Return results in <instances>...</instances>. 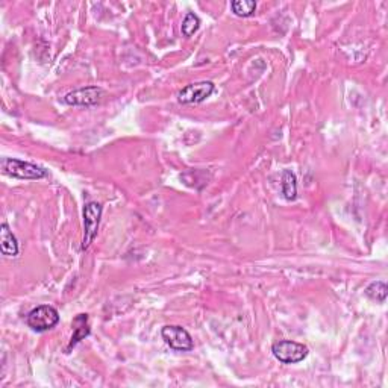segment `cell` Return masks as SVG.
Here are the masks:
<instances>
[{
  "mask_svg": "<svg viewBox=\"0 0 388 388\" xmlns=\"http://www.w3.org/2000/svg\"><path fill=\"white\" fill-rule=\"evenodd\" d=\"M2 172L8 176L17 177V179H28V181L43 179V177L48 176V172L43 167H40V165L28 162V161L16 160V158H4Z\"/></svg>",
  "mask_w": 388,
  "mask_h": 388,
  "instance_id": "1",
  "label": "cell"
},
{
  "mask_svg": "<svg viewBox=\"0 0 388 388\" xmlns=\"http://www.w3.org/2000/svg\"><path fill=\"white\" fill-rule=\"evenodd\" d=\"M28 326L35 332H46L60 323V313L50 305H40L28 314Z\"/></svg>",
  "mask_w": 388,
  "mask_h": 388,
  "instance_id": "2",
  "label": "cell"
},
{
  "mask_svg": "<svg viewBox=\"0 0 388 388\" xmlns=\"http://www.w3.org/2000/svg\"><path fill=\"white\" fill-rule=\"evenodd\" d=\"M272 352L275 358L284 362V364H297L304 361L308 357V348L302 343L292 341V340H282L275 343L272 346Z\"/></svg>",
  "mask_w": 388,
  "mask_h": 388,
  "instance_id": "3",
  "label": "cell"
},
{
  "mask_svg": "<svg viewBox=\"0 0 388 388\" xmlns=\"http://www.w3.org/2000/svg\"><path fill=\"white\" fill-rule=\"evenodd\" d=\"M102 217V205L97 202H88L84 208V240H82V250H85L92 245L93 240L97 235L99 225H101Z\"/></svg>",
  "mask_w": 388,
  "mask_h": 388,
  "instance_id": "4",
  "label": "cell"
},
{
  "mask_svg": "<svg viewBox=\"0 0 388 388\" xmlns=\"http://www.w3.org/2000/svg\"><path fill=\"white\" fill-rule=\"evenodd\" d=\"M216 92V85L209 81H201L187 85L177 94V101L184 105L190 104H202L204 101Z\"/></svg>",
  "mask_w": 388,
  "mask_h": 388,
  "instance_id": "5",
  "label": "cell"
},
{
  "mask_svg": "<svg viewBox=\"0 0 388 388\" xmlns=\"http://www.w3.org/2000/svg\"><path fill=\"white\" fill-rule=\"evenodd\" d=\"M161 336L164 341L174 350L188 352V350H193L194 348L192 336L188 334V331L184 329L182 326H176V325L164 326L161 331Z\"/></svg>",
  "mask_w": 388,
  "mask_h": 388,
  "instance_id": "6",
  "label": "cell"
},
{
  "mask_svg": "<svg viewBox=\"0 0 388 388\" xmlns=\"http://www.w3.org/2000/svg\"><path fill=\"white\" fill-rule=\"evenodd\" d=\"M105 92L99 87H84L64 96V104L72 106H93L102 101Z\"/></svg>",
  "mask_w": 388,
  "mask_h": 388,
  "instance_id": "7",
  "label": "cell"
},
{
  "mask_svg": "<svg viewBox=\"0 0 388 388\" xmlns=\"http://www.w3.org/2000/svg\"><path fill=\"white\" fill-rule=\"evenodd\" d=\"M0 250L5 257H17L18 241L6 223L0 226Z\"/></svg>",
  "mask_w": 388,
  "mask_h": 388,
  "instance_id": "8",
  "label": "cell"
},
{
  "mask_svg": "<svg viewBox=\"0 0 388 388\" xmlns=\"http://www.w3.org/2000/svg\"><path fill=\"white\" fill-rule=\"evenodd\" d=\"M87 336H90V325H88V314H79L73 320V336L70 338V345L67 348V352L72 350L77 343L84 340Z\"/></svg>",
  "mask_w": 388,
  "mask_h": 388,
  "instance_id": "9",
  "label": "cell"
},
{
  "mask_svg": "<svg viewBox=\"0 0 388 388\" xmlns=\"http://www.w3.org/2000/svg\"><path fill=\"white\" fill-rule=\"evenodd\" d=\"M281 187H282V194L287 201H296L297 182H296V174L292 170H284Z\"/></svg>",
  "mask_w": 388,
  "mask_h": 388,
  "instance_id": "10",
  "label": "cell"
},
{
  "mask_svg": "<svg viewBox=\"0 0 388 388\" xmlns=\"http://www.w3.org/2000/svg\"><path fill=\"white\" fill-rule=\"evenodd\" d=\"M387 292H388L387 284L382 281L372 282L367 288H365V294H367V297H370L372 301L381 302V304L387 301Z\"/></svg>",
  "mask_w": 388,
  "mask_h": 388,
  "instance_id": "11",
  "label": "cell"
},
{
  "mask_svg": "<svg viewBox=\"0 0 388 388\" xmlns=\"http://www.w3.org/2000/svg\"><path fill=\"white\" fill-rule=\"evenodd\" d=\"M231 8L238 17H250L255 14L257 2H253V0H234V2L231 4Z\"/></svg>",
  "mask_w": 388,
  "mask_h": 388,
  "instance_id": "12",
  "label": "cell"
},
{
  "mask_svg": "<svg viewBox=\"0 0 388 388\" xmlns=\"http://www.w3.org/2000/svg\"><path fill=\"white\" fill-rule=\"evenodd\" d=\"M201 28V18H199L194 13H188L182 21V35L190 38L194 32H197V29Z\"/></svg>",
  "mask_w": 388,
  "mask_h": 388,
  "instance_id": "13",
  "label": "cell"
}]
</instances>
